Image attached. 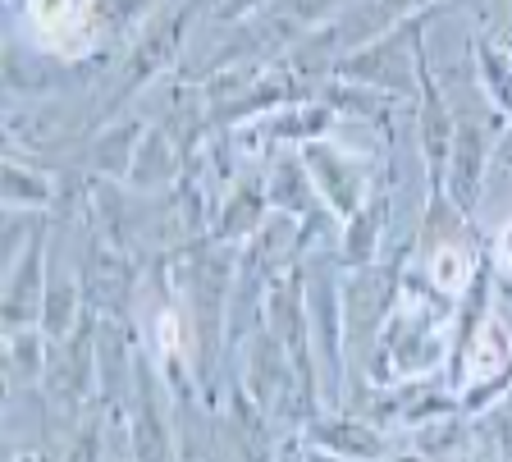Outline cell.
Listing matches in <instances>:
<instances>
[{"mask_svg":"<svg viewBox=\"0 0 512 462\" xmlns=\"http://www.w3.org/2000/svg\"><path fill=\"white\" fill-rule=\"evenodd\" d=\"M234 243L220 238H197L192 248H183V293H188V316H192V334H197V371H202L206 389L215 376V357H220V334H224V307H229V280H234V261H229Z\"/></svg>","mask_w":512,"mask_h":462,"instance_id":"cell-1","label":"cell"},{"mask_svg":"<svg viewBox=\"0 0 512 462\" xmlns=\"http://www.w3.org/2000/svg\"><path fill=\"white\" fill-rule=\"evenodd\" d=\"M407 307H394V316L384 321L380 339H375V380L389 376H421L444 357V316L448 302L435 307L426 302L430 293H407Z\"/></svg>","mask_w":512,"mask_h":462,"instance_id":"cell-2","label":"cell"},{"mask_svg":"<svg viewBox=\"0 0 512 462\" xmlns=\"http://www.w3.org/2000/svg\"><path fill=\"white\" fill-rule=\"evenodd\" d=\"M307 280V316H311V344L320 362V394L339 408L343 398V357H348V330H343V298L334 289V257H311L302 266Z\"/></svg>","mask_w":512,"mask_h":462,"instance_id":"cell-3","label":"cell"},{"mask_svg":"<svg viewBox=\"0 0 512 462\" xmlns=\"http://www.w3.org/2000/svg\"><path fill=\"white\" fill-rule=\"evenodd\" d=\"M101 325H96V307H87L83 321L64 334L60 344H46V371H42V389L55 408L74 412L96 380V353H101Z\"/></svg>","mask_w":512,"mask_h":462,"instance_id":"cell-4","label":"cell"},{"mask_svg":"<svg viewBox=\"0 0 512 462\" xmlns=\"http://www.w3.org/2000/svg\"><path fill=\"white\" fill-rule=\"evenodd\" d=\"M302 165H307L316 193L325 197V206H330L334 215H343V220L362 211L366 197H371L366 165L343 156V151H334V147H325V142H307V147H302Z\"/></svg>","mask_w":512,"mask_h":462,"instance_id":"cell-5","label":"cell"},{"mask_svg":"<svg viewBox=\"0 0 512 462\" xmlns=\"http://www.w3.org/2000/svg\"><path fill=\"white\" fill-rule=\"evenodd\" d=\"M133 453L138 462H174V435H170V417L160 403L156 376H151L147 357H133Z\"/></svg>","mask_w":512,"mask_h":462,"instance_id":"cell-6","label":"cell"},{"mask_svg":"<svg viewBox=\"0 0 512 462\" xmlns=\"http://www.w3.org/2000/svg\"><path fill=\"white\" fill-rule=\"evenodd\" d=\"M485 165H490V138L480 133V124L458 119V138H453V156H448V170H444V197L462 215H476Z\"/></svg>","mask_w":512,"mask_h":462,"instance_id":"cell-7","label":"cell"},{"mask_svg":"<svg viewBox=\"0 0 512 462\" xmlns=\"http://www.w3.org/2000/svg\"><path fill=\"white\" fill-rule=\"evenodd\" d=\"M307 444L316 449H330L339 458H352V462H384L389 458V440H384L380 430L362 417H348V412H325V417H311L307 421Z\"/></svg>","mask_w":512,"mask_h":462,"instance_id":"cell-8","label":"cell"},{"mask_svg":"<svg viewBox=\"0 0 512 462\" xmlns=\"http://www.w3.org/2000/svg\"><path fill=\"white\" fill-rule=\"evenodd\" d=\"M42 261H46V238L32 234L28 252H23V257L10 266V275H5V325H10V330H32V325H42V307H46Z\"/></svg>","mask_w":512,"mask_h":462,"instance_id":"cell-9","label":"cell"},{"mask_svg":"<svg viewBox=\"0 0 512 462\" xmlns=\"http://www.w3.org/2000/svg\"><path fill=\"white\" fill-rule=\"evenodd\" d=\"M247 394H252L261 408H270V412H275L284 398H293V357H288V344L270 330V325H256Z\"/></svg>","mask_w":512,"mask_h":462,"instance_id":"cell-10","label":"cell"},{"mask_svg":"<svg viewBox=\"0 0 512 462\" xmlns=\"http://www.w3.org/2000/svg\"><path fill=\"white\" fill-rule=\"evenodd\" d=\"M416 23V19H412ZM412 33V28H398L394 37H380V42H371L366 51L348 55V60H339V74H357L362 83H375V87H389V92H407L412 87V69H407V51H416L421 42L407 46L403 37Z\"/></svg>","mask_w":512,"mask_h":462,"instance_id":"cell-11","label":"cell"},{"mask_svg":"<svg viewBox=\"0 0 512 462\" xmlns=\"http://www.w3.org/2000/svg\"><path fill=\"white\" fill-rule=\"evenodd\" d=\"M389 225V193H375L371 202L362 206L357 215H348L339 238V261L348 270H366L375 266V248H380V234Z\"/></svg>","mask_w":512,"mask_h":462,"instance_id":"cell-12","label":"cell"},{"mask_svg":"<svg viewBox=\"0 0 512 462\" xmlns=\"http://www.w3.org/2000/svg\"><path fill=\"white\" fill-rule=\"evenodd\" d=\"M270 202V188L261 179H247L238 183L234 193L224 197L220 215H215V225H211V238H220V243H243V238H252L256 229L266 225L261 220V211H266Z\"/></svg>","mask_w":512,"mask_h":462,"instance_id":"cell-13","label":"cell"},{"mask_svg":"<svg viewBox=\"0 0 512 462\" xmlns=\"http://www.w3.org/2000/svg\"><path fill=\"white\" fill-rule=\"evenodd\" d=\"M183 23H188V14H170L156 33H147V42H138V51H133V60H128V78H124V92H119V97H128L133 87H142L165 60H170L174 46H179V37H183Z\"/></svg>","mask_w":512,"mask_h":462,"instance_id":"cell-14","label":"cell"},{"mask_svg":"<svg viewBox=\"0 0 512 462\" xmlns=\"http://www.w3.org/2000/svg\"><path fill=\"white\" fill-rule=\"evenodd\" d=\"M270 202L279 206V211H288V215H316L320 206H316V183H311V174H307V165L298 161V156H284V161L275 165V174H270Z\"/></svg>","mask_w":512,"mask_h":462,"instance_id":"cell-15","label":"cell"},{"mask_svg":"<svg viewBox=\"0 0 512 462\" xmlns=\"http://www.w3.org/2000/svg\"><path fill=\"white\" fill-rule=\"evenodd\" d=\"M476 60H480V78H485V92L494 97V106H499L503 115H512V60L490 37L476 42Z\"/></svg>","mask_w":512,"mask_h":462,"instance_id":"cell-16","label":"cell"},{"mask_svg":"<svg viewBox=\"0 0 512 462\" xmlns=\"http://www.w3.org/2000/svg\"><path fill=\"white\" fill-rule=\"evenodd\" d=\"M165 138L160 133H147L138 147V156H133V170H128V183H165L174 174V156H165Z\"/></svg>","mask_w":512,"mask_h":462,"instance_id":"cell-17","label":"cell"},{"mask_svg":"<svg viewBox=\"0 0 512 462\" xmlns=\"http://www.w3.org/2000/svg\"><path fill=\"white\" fill-rule=\"evenodd\" d=\"M5 202L10 206H46L51 202V183L37 170H28L23 161L5 165Z\"/></svg>","mask_w":512,"mask_h":462,"instance_id":"cell-18","label":"cell"},{"mask_svg":"<svg viewBox=\"0 0 512 462\" xmlns=\"http://www.w3.org/2000/svg\"><path fill=\"white\" fill-rule=\"evenodd\" d=\"M64 462H101V412H87L78 430L69 435Z\"/></svg>","mask_w":512,"mask_h":462,"instance_id":"cell-19","label":"cell"},{"mask_svg":"<svg viewBox=\"0 0 512 462\" xmlns=\"http://www.w3.org/2000/svg\"><path fill=\"white\" fill-rule=\"evenodd\" d=\"M416 5H421V0H375L371 10H366V19H362V23L375 33V28H384L389 19H403L407 10H416Z\"/></svg>","mask_w":512,"mask_h":462,"instance_id":"cell-20","label":"cell"},{"mask_svg":"<svg viewBox=\"0 0 512 462\" xmlns=\"http://www.w3.org/2000/svg\"><path fill=\"white\" fill-rule=\"evenodd\" d=\"M494 440H499V462H512V421H494Z\"/></svg>","mask_w":512,"mask_h":462,"instance_id":"cell-21","label":"cell"},{"mask_svg":"<svg viewBox=\"0 0 512 462\" xmlns=\"http://www.w3.org/2000/svg\"><path fill=\"white\" fill-rule=\"evenodd\" d=\"M503 257L512 261V225H508V234H503Z\"/></svg>","mask_w":512,"mask_h":462,"instance_id":"cell-22","label":"cell"}]
</instances>
